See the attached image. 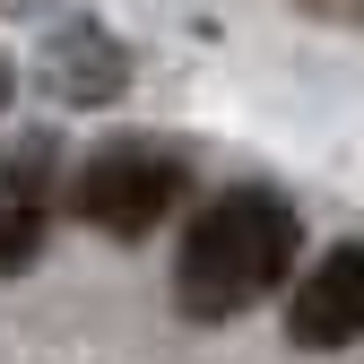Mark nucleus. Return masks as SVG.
I'll return each mask as SVG.
<instances>
[{"instance_id": "nucleus-1", "label": "nucleus", "mask_w": 364, "mask_h": 364, "mask_svg": "<svg viewBox=\"0 0 364 364\" xmlns=\"http://www.w3.org/2000/svg\"><path fill=\"white\" fill-rule=\"evenodd\" d=\"M304 252V217L260 191V182H235V191H217L191 235L173 252V304L191 312V321H235V312L269 304L287 287V269Z\"/></svg>"}, {"instance_id": "nucleus-2", "label": "nucleus", "mask_w": 364, "mask_h": 364, "mask_svg": "<svg viewBox=\"0 0 364 364\" xmlns=\"http://www.w3.org/2000/svg\"><path fill=\"white\" fill-rule=\"evenodd\" d=\"M191 191V165L173 148H148V139H122V148H96L78 173H70V208L113 243H139L148 225H165V208Z\"/></svg>"}, {"instance_id": "nucleus-3", "label": "nucleus", "mask_w": 364, "mask_h": 364, "mask_svg": "<svg viewBox=\"0 0 364 364\" xmlns=\"http://www.w3.org/2000/svg\"><path fill=\"white\" fill-rule=\"evenodd\" d=\"M287 338L304 355H330L364 338V243H330L287 295Z\"/></svg>"}, {"instance_id": "nucleus-4", "label": "nucleus", "mask_w": 364, "mask_h": 364, "mask_svg": "<svg viewBox=\"0 0 364 364\" xmlns=\"http://www.w3.org/2000/svg\"><path fill=\"white\" fill-rule=\"evenodd\" d=\"M43 225H53V139L35 130L0 148V278H18L43 252Z\"/></svg>"}, {"instance_id": "nucleus-5", "label": "nucleus", "mask_w": 364, "mask_h": 364, "mask_svg": "<svg viewBox=\"0 0 364 364\" xmlns=\"http://www.w3.org/2000/svg\"><path fill=\"white\" fill-rule=\"evenodd\" d=\"M43 87H53V96L61 105H113L122 96V87H130V53H122V43L105 35V26H53V43H43Z\"/></svg>"}, {"instance_id": "nucleus-6", "label": "nucleus", "mask_w": 364, "mask_h": 364, "mask_svg": "<svg viewBox=\"0 0 364 364\" xmlns=\"http://www.w3.org/2000/svg\"><path fill=\"white\" fill-rule=\"evenodd\" d=\"M9 87H18V70H9V53H0V113H9Z\"/></svg>"}]
</instances>
